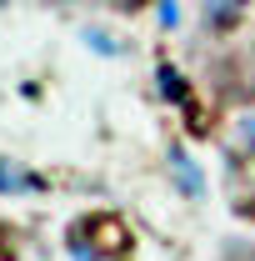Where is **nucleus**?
Returning a JSON list of instances; mask_svg holds the SVG:
<instances>
[{"instance_id":"obj_1","label":"nucleus","mask_w":255,"mask_h":261,"mask_svg":"<svg viewBox=\"0 0 255 261\" xmlns=\"http://www.w3.org/2000/svg\"><path fill=\"white\" fill-rule=\"evenodd\" d=\"M35 191H45V181L35 171H25V166L0 156V196H35Z\"/></svg>"},{"instance_id":"obj_2","label":"nucleus","mask_w":255,"mask_h":261,"mask_svg":"<svg viewBox=\"0 0 255 261\" xmlns=\"http://www.w3.org/2000/svg\"><path fill=\"white\" fill-rule=\"evenodd\" d=\"M165 161H170V176H175V186H180L185 196H200V191H205V181H200V166H195L190 156L180 151V146H170V151H165Z\"/></svg>"},{"instance_id":"obj_3","label":"nucleus","mask_w":255,"mask_h":261,"mask_svg":"<svg viewBox=\"0 0 255 261\" xmlns=\"http://www.w3.org/2000/svg\"><path fill=\"white\" fill-rule=\"evenodd\" d=\"M155 86L165 91V100H175V106H185V100H190V91H185V81H180V70H175V65H160V70H155Z\"/></svg>"},{"instance_id":"obj_4","label":"nucleus","mask_w":255,"mask_h":261,"mask_svg":"<svg viewBox=\"0 0 255 261\" xmlns=\"http://www.w3.org/2000/svg\"><path fill=\"white\" fill-rule=\"evenodd\" d=\"M240 10V0H205V20L215 25V31H225L230 25V15Z\"/></svg>"},{"instance_id":"obj_5","label":"nucleus","mask_w":255,"mask_h":261,"mask_svg":"<svg viewBox=\"0 0 255 261\" xmlns=\"http://www.w3.org/2000/svg\"><path fill=\"white\" fill-rule=\"evenodd\" d=\"M235 141H240V146H245V151L255 156V111H250V116H240V121H235Z\"/></svg>"},{"instance_id":"obj_6","label":"nucleus","mask_w":255,"mask_h":261,"mask_svg":"<svg viewBox=\"0 0 255 261\" xmlns=\"http://www.w3.org/2000/svg\"><path fill=\"white\" fill-rule=\"evenodd\" d=\"M175 15H180V5L175 0H160V25H175Z\"/></svg>"},{"instance_id":"obj_7","label":"nucleus","mask_w":255,"mask_h":261,"mask_svg":"<svg viewBox=\"0 0 255 261\" xmlns=\"http://www.w3.org/2000/svg\"><path fill=\"white\" fill-rule=\"evenodd\" d=\"M0 5H5V0H0Z\"/></svg>"},{"instance_id":"obj_8","label":"nucleus","mask_w":255,"mask_h":261,"mask_svg":"<svg viewBox=\"0 0 255 261\" xmlns=\"http://www.w3.org/2000/svg\"><path fill=\"white\" fill-rule=\"evenodd\" d=\"M125 5H130V0H125Z\"/></svg>"}]
</instances>
